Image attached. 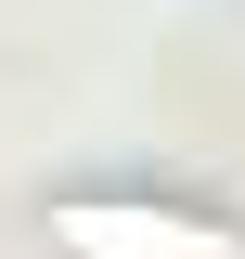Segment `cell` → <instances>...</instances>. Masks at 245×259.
<instances>
[{
    "mask_svg": "<svg viewBox=\"0 0 245 259\" xmlns=\"http://www.w3.org/2000/svg\"><path fill=\"white\" fill-rule=\"evenodd\" d=\"M65 246H91V259H232V233L181 221V207H65Z\"/></svg>",
    "mask_w": 245,
    "mask_h": 259,
    "instance_id": "cell-1",
    "label": "cell"
}]
</instances>
